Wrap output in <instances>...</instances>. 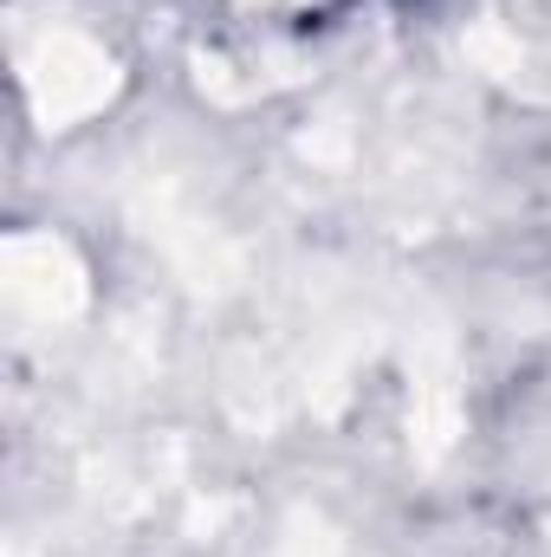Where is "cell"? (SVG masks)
I'll use <instances>...</instances> for the list:
<instances>
[{"mask_svg":"<svg viewBox=\"0 0 551 557\" xmlns=\"http://www.w3.org/2000/svg\"><path fill=\"white\" fill-rule=\"evenodd\" d=\"M26 85H33V104H39V117L46 124H72V117H85V111H98L105 98H111V59L91 46V39H72V33H59V39H46L39 46V59H33V72H26Z\"/></svg>","mask_w":551,"mask_h":557,"instance_id":"cell-1","label":"cell"},{"mask_svg":"<svg viewBox=\"0 0 551 557\" xmlns=\"http://www.w3.org/2000/svg\"><path fill=\"white\" fill-rule=\"evenodd\" d=\"M7 298L20 311H33V318H65L85 298V273L59 240L26 234V240L7 247Z\"/></svg>","mask_w":551,"mask_h":557,"instance_id":"cell-2","label":"cell"}]
</instances>
